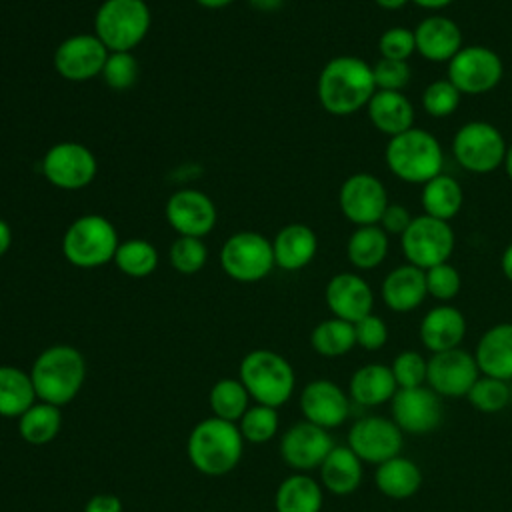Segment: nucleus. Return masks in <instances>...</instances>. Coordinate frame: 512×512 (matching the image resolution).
<instances>
[{"instance_id": "f257e3e1", "label": "nucleus", "mask_w": 512, "mask_h": 512, "mask_svg": "<svg viewBox=\"0 0 512 512\" xmlns=\"http://www.w3.org/2000/svg\"><path fill=\"white\" fill-rule=\"evenodd\" d=\"M374 92L376 84L372 64L360 56H334L318 74V102L332 116L356 114L368 106Z\"/></svg>"}, {"instance_id": "f03ea898", "label": "nucleus", "mask_w": 512, "mask_h": 512, "mask_svg": "<svg viewBox=\"0 0 512 512\" xmlns=\"http://www.w3.org/2000/svg\"><path fill=\"white\" fill-rule=\"evenodd\" d=\"M30 378L38 400L64 406L78 396L86 380V360L78 348L54 344L36 356Z\"/></svg>"}, {"instance_id": "7ed1b4c3", "label": "nucleus", "mask_w": 512, "mask_h": 512, "mask_svg": "<svg viewBox=\"0 0 512 512\" xmlns=\"http://www.w3.org/2000/svg\"><path fill=\"white\" fill-rule=\"evenodd\" d=\"M244 438L236 422L216 416L200 420L188 436L190 464L206 476H222L234 470L242 458Z\"/></svg>"}, {"instance_id": "20e7f679", "label": "nucleus", "mask_w": 512, "mask_h": 512, "mask_svg": "<svg viewBox=\"0 0 512 512\" xmlns=\"http://www.w3.org/2000/svg\"><path fill=\"white\" fill-rule=\"evenodd\" d=\"M384 162L398 180L408 184H426L434 176L442 174L444 150L432 132L412 126L410 130L388 138Z\"/></svg>"}, {"instance_id": "39448f33", "label": "nucleus", "mask_w": 512, "mask_h": 512, "mask_svg": "<svg viewBox=\"0 0 512 512\" xmlns=\"http://www.w3.org/2000/svg\"><path fill=\"white\" fill-rule=\"evenodd\" d=\"M240 382L256 404L278 408L290 400L296 376L294 368L282 354L258 348L242 358Z\"/></svg>"}, {"instance_id": "423d86ee", "label": "nucleus", "mask_w": 512, "mask_h": 512, "mask_svg": "<svg viewBox=\"0 0 512 512\" xmlns=\"http://www.w3.org/2000/svg\"><path fill=\"white\" fill-rule=\"evenodd\" d=\"M152 12L146 0H104L94 14V34L108 52H132L148 36Z\"/></svg>"}, {"instance_id": "0eeeda50", "label": "nucleus", "mask_w": 512, "mask_h": 512, "mask_svg": "<svg viewBox=\"0 0 512 512\" xmlns=\"http://www.w3.org/2000/svg\"><path fill=\"white\" fill-rule=\"evenodd\" d=\"M118 232L102 214H82L70 222L62 236V254L76 268H100L114 260Z\"/></svg>"}, {"instance_id": "6e6552de", "label": "nucleus", "mask_w": 512, "mask_h": 512, "mask_svg": "<svg viewBox=\"0 0 512 512\" xmlns=\"http://www.w3.org/2000/svg\"><path fill=\"white\" fill-rule=\"evenodd\" d=\"M504 134L486 120L464 122L452 138L456 162L470 174H490L504 164Z\"/></svg>"}, {"instance_id": "1a4fd4ad", "label": "nucleus", "mask_w": 512, "mask_h": 512, "mask_svg": "<svg viewBox=\"0 0 512 512\" xmlns=\"http://www.w3.org/2000/svg\"><path fill=\"white\" fill-rule=\"evenodd\" d=\"M220 266L236 282L264 280L276 266L272 240L254 230H238L224 240Z\"/></svg>"}, {"instance_id": "9d476101", "label": "nucleus", "mask_w": 512, "mask_h": 512, "mask_svg": "<svg viewBox=\"0 0 512 512\" xmlns=\"http://www.w3.org/2000/svg\"><path fill=\"white\" fill-rule=\"evenodd\" d=\"M454 244L456 238L450 222L432 218L428 214L414 216L406 232L400 236L406 262L422 270L448 262L454 252Z\"/></svg>"}, {"instance_id": "9b49d317", "label": "nucleus", "mask_w": 512, "mask_h": 512, "mask_svg": "<svg viewBox=\"0 0 512 512\" xmlns=\"http://www.w3.org/2000/svg\"><path fill=\"white\" fill-rule=\"evenodd\" d=\"M504 76V62L496 50L480 44H468L448 62V80L462 96H480L492 92Z\"/></svg>"}, {"instance_id": "f8f14e48", "label": "nucleus", "mask_w": 512, "mask_h": 512, "mask_svg": "<svg viewBox=\"0 0 512 512\" xmlns=\"http://www.w3.org/2000/svg\"><path fill=\"white\" fill-rule=\"evenodd\" d=\"M44 178L60 190H82L92 184L98 172V160L94 152L72 140L52 144L40 162Z\"/></svg>"}, {"instance_id": "ddd939ff", "label": "nucleus", "mask_w": 512, "mask_h": 512, "mask_svg": "<svg viewBox=\"0 0 512 512\" xmlns=\"http://www.w3.org/2000/svg\"><path fill=\"white\" fill-rule=\"evenodd\" d=\"M388 200V190L382 180L368 172L348 176L338 190V206L348 222L354 226L378 224Z\"/></svg>"}, {"instance_id": "4468645a", "label": "nucleus", "mask_w": 512, "mask_h": 512, "mask_svg": "<svg viewBox=\"0 0 512 512\" xmlns=\"http://www.w3.org/2000/svg\"><path fill=\"white\" fill-rule=\"evenodd\" d=\"M390 412L396 426L414 436L434 432L444 416L440 396L430 386L398 388L390 400Z\"/></svg>"}, {"instance_id": "2eb2a0df", "label": "nucleus", "mask_w": 512, "mask_h": 512, "mask_svg": "<svg viewBox=\"0 0 512 512\" xmlns=\"http://www.w3.org/2000/svg\"><path fill=\"white\" fill-rule=\"evenodd\" d=\"M404 432L392 418L364 416L348 430V448L368 464H382L400 454Z\"/></svg>"}, {"instance_id": "dca6fc26", "label": "nucleus", "mask_w": 512, "mask_h": 512, "mask_svg": "<svg viewBox=\"0 0 512 512\" xmlns=\"http://www.w3.org/2000/svg\"><path fill=\"white\" fill-rule=\"evenodd\" d=\"M108 48L92 34H72L64 38L54 50V70L70 82H86L102 74L108 58Z\"/></svg>"}, {"instance_id": "f3484780", "label": "nucleus", "mask_w": 512, "mask_h": 512, "mask_svg": "<svg viewBox=\"0 0 512 512\" xmlns=\"http://www.w3.org/2000/svg\"><path fill=\"white\" fill-rule=\"evenodd\" d=\"M480 378V370L474 354L464 348H452L434 352L428 358L426 384L446 398H460L470 392L474 382Z\"/></svg>"}, {"instance_id": "a211bd4d", "label": "nucleus", "mask_w": 512, "mask_h": 512, "mask_svg": "<svg viewBox=\"0 0 512 512\" xmlns=\"http://www.w3.org/2000/svg\"><path fill=\"white\" fill-rule=\"evenodd\" d=\"M166 222L178 236L204 238L212 232L218 220V210L212 198L196 188L174 192L164 208Z\"/></svg>"}, {"instance_id": "6ab92c4d", "label": "nucleus", "mask_w": 512, "mask_h": 512, "mask_svg": "<svg viewBox=\"0 0 512 512\" xmlns=\"http://www.w3.org/2000/svg\"><path fill=\"white\" fill-rule=\"evenodd\" d=\"M332 448L334 440L328 430L308 420L292 424L280 438V456L296 472L320 468Z\"/></svg>"}, {"instance_id": "aec40b11", "label": "nucleus", "mask_w": 512, "mask_h": 512, "mask_svg": "<svg viewBox=\"0 0 512 512\" xmlns=\"http://www.w3.org/2000/svg\"><path fill=\"white\" fill-rule=\"evenodd\" d=\"M300 410L304 420L320 428H336L350 414V396L332 380L318 378L308 382L300 392Z\"/></svg>"}, {"instance_id": "412c9836", "label": "nucleus", "mask_w": 512, "mask_h": 512, "mask_svg": "<svg viewBox=\"0 0 512 512\" xmlns=\"http://www.w3.org/2000/svg\"><path fill=\"white\" fill-rule=\"evenodd\" d=\"M326 306L334 318L358 322L374 308V292L370 284L356 272L334 274L324 290Z\"/></svg>"}, {"instance_id": "4be33fe9", "label": "nucleus", "mask_w": 512, "mask_h": 512, "mask_svg": "<svg viewBox=\"0 0 512 512\" xmlns=\"http://www.w3.org/2000/svg\"><path fill=\"white\" fill-rule=\"evenodd\" d=\"M416 52L434 64H448L464 46V36L456 20L432 12L414 28Z\"/></svg>"}, {"instance_id": "5701e85b", "label": "nucleus", "mask_w": 512, "mask_h": 512, "mask_svg": "<svg viewBox=\"0 0 512 512\" xmlns=\"http://www.w3.org/2000/svg\"><path fill=\"white\" fill-rule=\"evenodd\" d=\"M420 340L426 350L444 352L458 348L466 336V318L452 304H438L430 308L420 320Z\"/></svg>"}, {"instance_id": "b1692460", "label": "nucleus", "mask_w": 512, "mask_h": 512, "mask_svg": "<svg viewBox=\"0 0 512 512\" xmlns=\"http://www.w3.org/2000/svg\"><path fill=\"white\" fill-rule=\"evenodd\" d=\"M380 296L392 312L416 310L428 296L424 270L408 262L392 268L380 286Z\"/></svg>"}, {"instance_id": "393cba45", "label": "nucleus", "mask_w": 512, "mask_h": 512, "mask_svg": "<svg viewBox=\"0 0 512 512\" xmlns=\"http://www.w3.org/2000/svg\"><path fill=\"white\" fill-rule=\"evenodd\" d=\"M272 252H274V264L278 268L288 272L302 270L314 260L318 252L316 232L310 226L300 222L286 224L272 238Z\"/></svg>"}, {"instance_id": "a878e982", "label": "nucleus", "mask_w": 512, "mask_h": 512, "mask_svg": "<svg viewBox=\"0 0 512 512\" xmlns=\"http://www.w3.org/2000/svg\"><path fill=\"white\" fill-rule=\"evenodd\" d=\"M474 358L480 374L512 380V322L490 326L478 340Z\"/></svg>"}, {"instance_id": "bb28decb", "label": "nucleus", "mask_w": 512, "mask_h": 512, "mask_svg": "<svg viewBox=\"0 0 512 512\" xmlns=\"http://www.w3.org/2000/svg\"><path fill=\"white\" fill-rule=\"evenodd\" d=\"M366 110L372 126L388 138L414 126V104L404 92L376 90Z\"/></svg>"}, {"instance_id": "cd10ccee", "label": "nucleus", "mask_w": 512, "mask_h": 512, "mask_svg": "<svg viewBox=\"0 0 512 512\" xmlns=\"http://www.w3.org/2000/svg\"><path fill=\"white\" fill-rule=\"evenodd\" d=\"M396 390L398 384L390 366L380 362H370L356 368L348 384L350 400L360 406H380L384 402H390Z\"/></svg>"}, {"instance_id": "c85d7f7f", "label": "nucleus", "mask_w": 512, "mask_h": 512, "mask_svg": "<svg viewBox=\"0 0 512 512\" xmlns=\"http://www.w3.org/2000/svg\"><path fill=\"white\" fill-rule=\"evenodd\" d=\"M362 474V460L348 446H334L320 464V482L334 496L356 492Z\"/></svg>"}, {"instance_id": "c756f323", "label": "nucleus", "mask_w": 512, "mask_h": 512, "mask_svg": "<svg viewBox=\"0 0 512 512\" xmlns=\"http://www.w3.org/2000/svg\"><path fill=\"white\" fill-rule=\"evenodd\" d=\"M374 484L380 494L392 500H406L420 490L422 470L414 460L398 454L376 466Z\"/></svg>"}, {"instance_id": "7c9ffc66", "label": "nucleus", "mask_w": 512, "mask_h": 512, "mask_svg": "<svg viewBox=\"0 0 512 512\" xmlns=\"http://www.w3.org/2000/svg\"><path fill=\"white\" fill-rule=\"evenodd\" d=\"M420 200L424 214L450 222L460 214L464 206V190L454 176L442 172L426 184H422Z\"/></svg>"}, {"instance_id": "2f4dec72", "label": "nucleus", "mask_w": 512, "mask_h": 512, "mask_svg": "<svg viewBox=\"0 0 512 512\" xmlns=\"http://www.w3.org/2000/svg\"><path fill=\"white\" fill-rule=\"evenodd\" d=\"M322 502V486L304 472L284 478L274 496L276 512H320Z\"/></svg>"}, {"instance_id": "473e14b6", "label": "nucleus", "mask_w": 512, "mask_h": 512, "mask_svg": "<svg viewBox=\"0 0 512 512\" xmlns=\"http://www.w3.org/2000/svg\"><path fill=\"white\" fill-rule=\"evenodd\" d=\"M390 248V236L378 226H356L346 242V256L348 262L358 270H374L378 268Z\"/></svg>"}, {"instance_id": "72a5a7b5", "label": "nucleus", "mask_w": 512, "mask_h": 512, "mask_svg": "<svg viewBox=\"0 0 512 512\" xmlns=\"http://www.w3.org/2000/svg\"><path fill=\"white\" fill-rule=\"evenodd\" d=\"M36 400L30 374L18 366L0 364V416L20 418Z\"/></svg>"}, {"instance_id": "f704fd0d", "label": "nucleus", "mask_w": 512, "mask_h": 512, "mask_svg": "<svg viewBox=\"0 0 512 512\" xmlns=\"http://www.w3.org/2000/svg\"><path fill=\"white\" fill-rule=\"evenodd\" d=\"M62 426L60 406L50 402H34L20 418H18V432L24 442L42 446L52 442Z\"/></svg>"}, {"instance_id": "c9c22d12", "label": "nucleus", "mask_w": 512, "mask_h": 512, "mask_svg": "<svg viewBox=\"0 0 512 512\" xmlns=\"http://www.w3.org/2000/svg\"><path fill=\"white\" fill-rule=\"evenodd\" d=\"M310 344L316 354L324 358H338L348 354L356 346V334L354 324L340 320V318H328L314 326L310 334Z\"/></svg>"}, {"instance_id": "e433bc0d", "label": "nucleus", "mask_w": 512, "mask_h": 512, "mask_svg": "<svg viewBox=\"0 0 512 512\" xmlns=\"http://www.w3.org/2000/svg\"><path fill=\"white\" fill-rule=\"evenodd\" d=\"M250 394L240 382V378H220L214 382L208 394V404L210 410L216 418L228 420V422H238L244 412L250 408Z\"/></svg>"}, {"instance_id": "4c0bfd02", "label": "nucleus", "mask_w": 512, "mask_h": 512, "mask_svg": "<svg viewBox=\"0 0 512 512\" xmlns=\"http://www.w3.org/2000/svg\"><path fill=\"white\" fill-rule=\"evenodd\" d=\"M158 250L144 238H130L118 244L114 254L116 268L130 278H146L158 268Z\"/></svg>"}, {"instance_id": "58836bf2", "label": "nucleus", "mask_w": 512, "mask_h": 512, "mask_svg": "<svg viewBox=\"0 0 512 512\" xmlns=\"http://www.w3.org/2000/svg\"><path fill=\"white\" fill-rule=\"evenodd\" d=\"M466 398L478 412L492 414V412L504 410L510 404L512 390L506 380L480 374V378L474 382Z\"/></svg>"}, {"instance_id": "ea45409f", "label": "nucleus", "mask_w": 512, "mask_h": 512, "mask_svg": "<svg viewBox=\"0 0 512 512\" xmlns=\"http://www.w3.org/2000/svg\"><path fill=\"white\" fill-rule=\"evenodd\" d=\"M236 424L244 440L252 444H264L276 436L280 422H278L276 408L254 404L244 412V416Z\"/></svg>"}, {"instance_id": "a19ab883", "label": "nucleus", "mask_w": 512, "mask_h": 512, "mask_svg": "<svg viewBox=\"0 0 512 512\" xmlns=\"http://www.w3.org/2000/svg\"><path fill=\"white\" fill-rule=\"evenodd\" d=\"M460 100H462V94L458 92V88L448 78H440V80L430 82L422 90V98H420L424 112L432 118L452 116L458 110Z\"/></svg>"}, {"instance_id": "79ce46f5", "label": "nucleus", "mask_w": 512, "mask_h": 512, "mask_svg": "<svg viewBox=\"0 0 512 512\" xmlns=\"http://www.w3.org/2000/svg\"><path fill=\"white\" fill-rule=\"evenodd\" d=\"M140 64L132 52H110L100 78L110 90L124 92L130 90L138 80Z\"/></svg>"}, {"instance_id": "37998d69", "label": "nucleus", "mask_w": 512, "mask_h": 512, "mask_svg": "<svg viewBox=\"0 0 512 512\" xmlns=\"http://www.w3.org/2000/svg\"><path fill=\"white\" fill-rule=\"evenodd\" d=\"M208 260V248L202 238L178 236L170 246V264L180 274H196Z\"/></svg>"}, {"instance_id": "c03bdc74", "label": "nucleus", "mask_w": 512, "mask_h": 512, "mask_svg": "<svg viewBox=\"0 0 512 512\" xmlns=\"http://www.w3.org/2000/svg\"><path fill=\"white\" fill-rule=\"evenodd\" d=\"M424 274H426L428 296H432L434 300L448 304L450 300H454L460 294L462 276H460L458 268L452 266L450 262L432 266V268L424 270Z\"/></svg>"}, {"instance_id": "a18cd8bd", "label": "nucleus", "mask_w": 512, "mask_h": 512, "mask_svg": "<svg viewBox=\"0 0 512 512\" xmlns=\"http://www.w3.org/2000/svg\"><path fill=\"white\" fill-rule=\"evenodd\" d=\"M390 370L398 388L424 386L428 374V360L416 350H402L398 356H394Z\"/></svg>"}, {"instance_id": "49530a36", "label": "nucleus", "mask_w": 512, "mask_h": 512, "mask_svg": "<svg viewBox=\"0 0 512 512\" xmlns=\"http://www.w3.org/2000/svg\"><path fill=\"white\" fill-rule=\"evenodd\" d=\"M378 52H380V58L408 62V58L416 52L414 30L404 26H394L384 30L378 38Z\"/></svg>"}, {"instance_id": "de8ad7c7", "label": "nucleus", "mask_w": 512, "mask_h": 512, "mask_svg": "<svg viewBox=\"0 0 512 512\" xmlns=\"http://www.w3.org/2000/svg\"><path fill=\"white\" fill-rule=\"evenodd\" d=\"M374 84L376 90H396L404 92V88L410 84L412 70L410 64L404 60H390V58H380L374 66Z\"/></svg>"}, {"instance_id": "09e8293b", "label": "nucleus", "mask_w": 512, "mask_h": 512, "mask_svg": "<svg viewBox=\"0 0 512 512\" xmlns=\"http://www.w3.org/2000/svg\"><path fill=\"white\" fill-rule=\"evenodd\" d=\"M354 334L356 346L364 350H380L388 340V326L378 314L370 312L368 316L354 322Z\"/></svg>"}, {"instance_id": "8fccbe9b", "label": "nucleus", "mask_w": 512, "mask_h": 512, "mask_svg": "<svg viewBox=\"0 0 512 512\" xmlns=\"http://www.w3.org/2000/svg\"><path fill=\"white\" fill-rule=\"evenodd\" d=\"M412 214H410V210L406 208V206H402V204H388L386 206V210H384V214H382V218H380V222H378V226L388 234V236H402L404 232H406V228L410 226V222H412Z\"/></svg>"}, {"instance_id": "3c124183", "label": "nucleus", "mask_w": 512, "mask_h": 512, "mask_svg": "<svg viewBox=\"0 0 512 512\" xmlns=\"http://www.w3.org/2000/svg\"><path fill=\"white\" fill-rule=\"evenodd\" d=\"M84 512H122V502L116 494H94L86 502Z\"/></svg>"}, {"instance_id": "603ef678", "label": "nucleus", "mask_w": 512, "mask_h": 512, "mask_svg": "<svg viewBox=\"0 0 512 512\" xmlns=\"http://www.w3.org/2000/svg\"><path fill=\"white\" fill-rule=\"evenodd\" d=\"M10 246H12V228L4 218H0V258L10 250Z\"/></svg>"}, {"instance_id": "864d4df0", "label": "nucleus", "mask_w": 512, "mask_h": 512, "mask_svg": "<svg viewBox=\"0 0 512 512\" xmlns=\"http://www.w3.org/2000/svg\"><path fill=\"white\" fill-rule=\"evenodd\" d=\"M500 268H502V274L506 276V280L512 284V242L504 248V252L500 256Z\"/></svg>"}, {"instance_id": "5fc2aeb1", "label": "nucleus", "mask_w": 512, "mask_h": 512, "mask_svg": "<svg viewBox=\"0 0 512 512\" xmlns=\"http://www.w3.org/2000/svg\"><path fill=\"white\" fill-rule=\"evenodd\" d=\"M254 10H260V12H274L278 8H282L284 0H246Z\"/></svg>"}, {"instance_id": "6e6d98bb", "label": "nucleus", "mask_w": 512, "mask_h": 512, "mask_svg": "<svg viewBox=\"0 0 512 512\" xmlns=\"http://www.w3.org/2000/svg\"><path fill=\"white\" fill-rule=\"evenodd\" d=\"M412 4H416L418 8H422V10H430V12H438V10H442V8H446V6H450L454 0H410Z\"/></svg>"}, {"instance_id": "4d7b16f0", "label": "nucleus", "mask_w": 512, "mask_h": 512, "mask_svg": "<svg viewBox=\"0 0 512 512\" xmlns=\"http://www.w3.org/2000/svg\"><path fill=\"white\" fill-rule=\"evenodd\" d=\"M378 8L386 10V12H398L402 10L406 4H410V0H374Z\"/></svg>"}, {"instance_id": "13d9d810", "label": "nucleus", "mask_w": 512, "mask_h": 512, "mask_svg": "<svg viewBox=\"0 0 512 512\" xmlns=\"http://www.w3.org/2000/svg\"><path fill=\"white\" fill-rule=\"evenodd\" d=\"M196 4H200L202 8H210V10H218V8H226L228 4H232L234 0H194Z\"/></svg>"}, {"instance_id": "bf43d9fd", "label": "nucleus", "mask_w": 512, "mask_h": 512, "mask_svg": "<svg viewBox=\"0 0 512 512\" xmlns=\"http://www.w3.org/2000/svg\"><path fill=\"white\" fill-rule=\"evenodd\" d=\"M504 172H506V176H508V180L512 182V144H508V148H506V156H504Z\"/></svg>"}, {"instance_id": "052dcab7", "label": "nucleus", "mask_w": 512, "mask_h": 512, "mask_svg": "<svg viewBox=\"0 0 512 512\" xmlns=\"http://www.w3.org/2000/svg\"><path fill=\"white\" fill-rule=\"evenodd\" d=\"M188 512H194V510H188Z\"/></svg>"}]
</instances>
